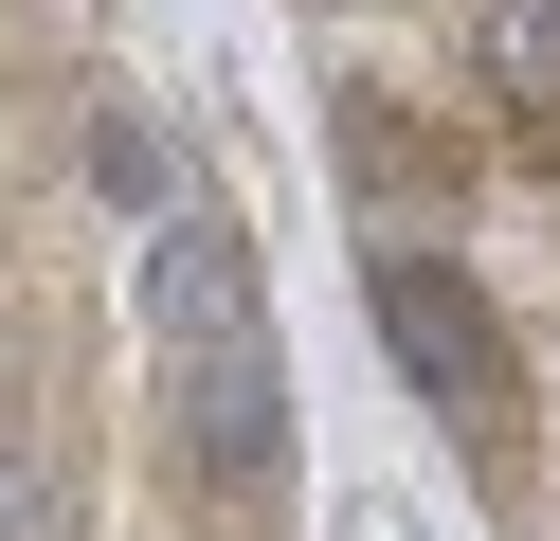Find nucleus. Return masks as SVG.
<instances>
[{
  "label": "nucleus",
  "mask_w": 560,
  "mask_h": 541,
  "mask_svg": "<svg viewBox=\"0 0 560 541\" xmlns=\"http://www.w3.org/2000/svg\"><path fill=\"white\" fill-rule=\"evenodd\" d=\"M362 307H380V343H398V379L470 433V469H524V361H506V307H488L434 235L362 252Z\"/></svg>",
  "instance_id": "1"
},
{
  "label": "nucleus",
  "mask_w": 560,
  "mask_h": 541,
  "mask_svg": "<svg viewBox=\"0 0 560 541\" xmlns=\"http://www.w3.org/2000/svg\"><path fill=\"white\" fill-rule=\"evenodd\" d=\"M271 343V252H254V216H218V199H182L145 235V379L163 361H254Z\"/></svg>",
  "instance_id": "2"
},
{
  "label": "nucleus",
  "mask_w": 560,
  "mask_h": 541,
  "mask_svg": "<svg viewBox=\"0 0 560 541\" xmlns=\"http://www.w3.org/2000/svg\"><path fill=\"white\" fill-rule=\"evenodd\" d=\"M163 469L218 505H271L290 487V361H163Z\"/></svg>",
  "instance_id": "3"
},
{
  "label": "nucleus",
  "mask_w": 560,
  "mask_h": 541,
  "mask_svg": "<svg viewBox=\"0 0 560 541\" xmlns=\"http://www.w3.org/2000/svg\"><path fill=\"white\" fill-rule=\"evenodd\" d=\"M470 72L488 108H560V0H470Z\"/></svg>",
  "instance_id": "4"
},
{
  "label": "nucleus",
  "mask_w": 560,
  "mask_h": 541,
  "mask_svg": "<svg viewBox=\"0 0 560 541\" xmlns=\"http://www.w3.org/2000/svg\"><path fill=\"white\" fill-rule=\"evenodd\" d=\"M91 199H127V216L163 235V216H182V144H163L145 108H91Z\"/></svg>",
  "instance_id": "5"
},
{
  "label": "nucleus",
  "mask_w": 560,
  "mask_h": 541,
  "mask_svg": "<svg viewBox=\"0 0 560 541\" xmlns=\"http://www.w3.org/2000/svg\"><path fill=\"white\" fill-rule=\"evenodd\" d=\"M343 163H362V180H434V144L398 127V91H343Z\"/></svg>",
  "instance_id": "6"
},
{
  "label": "nucleus",
  "mask_w": 560,
  "mask_h": 541,
  "mask_svg": "<svg viewBox=\"0 0 560 541\" xmlns=\"http://www.w3.org/2000/svg\"><path fill=\"white\" fill-rule=\"evenodd\" d=\"M0 541H37V487H19V469H0Z\"/></svg>",
  "instance_id": "7"
}]
</instances>
